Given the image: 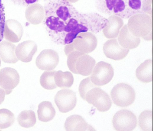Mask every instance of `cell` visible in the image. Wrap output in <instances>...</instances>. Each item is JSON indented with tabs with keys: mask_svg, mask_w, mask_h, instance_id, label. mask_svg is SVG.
I'll list each match as a JSON object with an SVG mask.
<instances>
[{
	"mask_svg": "<svg viewBox=\"0 0 155 131\" xmlns=\"http://www.w3.org/2000/svg\"><path fill=\"white\" fill-rule=\"evenodd\" d=\"M18 121L19 125L25 128H31L36 122L35 113L32 110H24L18 116Z\"/></svg>",
	"mask_w": 155,
	"mask_h": 131,
	"instance_id": "obj_24",
	"label": "cell"
},
{
	"mask_svg": "<svg viewBox=\"0 0 155 131\" xmlns=\"http://www.w3.org/2000/svg\"><path fill=\"white\" fill-rule=\"evenodd\" d=\"M127 25L130 32L136 37L152 40L153 23L152 18L148 14L140 13L132 16L129 18Z\"/></svg>",
	"mask_w": 155,
	"mask_h": 131,
	"instance_id": "obj_4",
	"label": "cell"
},
{
	"mask_svg": "<svg viewBox=\"0 0 155 131\" xmlns=\"http://www.w3.org/2000/svg\"><path fill=\"white\" fill-rule=\"evenodd\" d=\"M54 79L58 87L62 88H71L74 81L73 75L71 72H63L61 70L56 72Z\"/></svg>",
	"mask_w": 155,
	"mask_h": 131,
	"instance_id": "obj_23",
	"label": "cell"
},
{
	"mask_svg": "<svg viewBox=\"0 0 155 131\" xmlns=\"http://www.w3.org/2000/svg\"><path fill=\"white\" fill-rule=\"evenodd\" d=\"M14 114L6 109H0V129L10 127L15 122Z\"/></svg>",
	"mask_w": 155,
	"mask_h": 131,
	"instance_id": "obj_27",
	"label": "cell"
},
{
	"mask_svg": "<svg viewBox=\"0 0 155 131\" xmlns=\"http://www.w3.org/2000/svg\"><path fill=\"white\" fill-rule=\"evenodd\" d=\"M82 22L88 29V31L96 34L107 25L108 19L95 13H82Z\"/></svg>",
	"mask_w": 155,
	"mask_h": 131,
	"instance_id": "obj_14",
	"label": "cell"
},
{
	"mask_svg": "<svg viewBox=\"0 0 155 131\" xmlns=\"http://www.w3.org/2000/svg\"><path fill=\"white\" fill-rule=\"evenodd\" d=\"M37 50L38 46L35 43L28 40L21 43L16 47L15 54L19 60L28 63L31 61Z\"/></svg>",
	"mask_w": 155,
	"mask_h": 131,
	"instance_id": "obj_16",
	"label": "cell"
},
{
	"mask_svg": "<svg viewBox=\"0 0 155 131\" xmlns=\"http://www.w3.org/2000/svg\"><path fill=\"white\" fill-rule=\"evenodd\" d=\"M112 123L116 131H131L136 128L137 119L133 113L127 110L123 109L115 114Z\"/></svg>",
	"mask_w": 155,
	"mask_h": 131,
	"instance_id": "obj_8",
	"label": "cell"
},
{
	"mask_svg": "<svg viewBox=\"0 0 155 131\" xmlns=\"http://www.w3.org/2000/svg\"><path fill=\"white\" fill-rule=\"evenodd\" d=\"M19 81V73L14 69L5 67L0 70V88L4 91L6 95L10 94Z\"/></svg>",
	"mask_w": 155,
	"mask_h": 131,
	"instance_id": "obj_11",
	"label": "cell"
},
{
	"mask_svg": "<svg viewBox=\"0 0 155 131\" xmlns=\"http://www.w3.org/2000/svg\"><path fill=\"white\" fill-rule=\"evenodd\" d=\"M117 37L118 42L120 46L128 50L136 48L141 42L140 37H136L130 32L127 24L122 27Z\"/></svg>",
	"mask_w": 155,
	"mask_h": 131,
	"instance_id": "obj_17",
	"label": "cell"
},
{
	"mask_svg": "<svg viewBox=\"0 0 155 131\" xmlns=\"http://www.w3.org/2000/svg\"><path fill=\"white\" fill-rule=\"evenodd\" d=\"M56 113L54 108L50 101H43L39 105L38 114L39 121L44 122L51 121L55 117Z\"/></svg>",
	"mask_w": 155,
	"mask_h": 131,
	"instance_id": "obj_22",
	"label": "cell"
},
{
	"mask_svg": "<svg viewBox=\"0 0 155 131\" xmlns=\"http://www.w3.org/2000/svg\"><path fill=\"white\" fill-rule=\"evenodd\" d=\"M67 56V65L72 73L84 76L91 74L96 64L93 57L76 50L70 53Z\"/></svg>",
	"mask_w": 155,
	"mask_h": 131,
	"instance_id": "obj_3",
	"label": "cell"
},
{
	"mask_svg": "<svg viewBox=\"0 0 155 131\" xmlns=\"http://www.w3.org/2000/svg\"><path fill=\"white\" fill-rule=\"evenodd\" d=\"M56 72V71H45L42 74L40 78V83L44 89L52 90L58 87L55 82Z\"/></svg>",
	"mask_w": 155,
	"mask_h": 131,
	"instance_id": "obj_26",
	"label": "cell"
},
{
	"mask_svg": "<svg viewBox=\"0 0 155 131\" xmlns=\"http://www.w3.org/2000/svg\"><path fill=\"white\" fill-rule=\"evenodd\" d=\"M66 131H85L95 130L91 126L86 122L82 116L74 115L66 119L64 124Z\"/></svg>",
	"mask_w": 155,
	"mask_h": 131,
	"instance_id": "obj_19",
	"label": "cell"
},
{
	"mask_svg": "<svg viewBox=\"0 0 155 131\" xmlns=\"http://www.w3.org/2000/svg\"><path fill=\"white\" fill-rule=\"evenodd\" d=\"M54 101L59 111L66 113L73 110L77 103L76 93L68 89L59 91L54 97Z\"/></svg>",
	"mask_w": 155,
	"mask_h": 131,
	"instance_id": "obj_10",
	"label": "cell"
},
{
	"mask_svg": "<svg viewBox=\"0 0 155 131\" xmlns=\"http://www.w3.org/2000/svg\"><path fill=\"white\" fill-rule=\"evenodd\" d=\"M137 78L144 83L151 82L153 80V62L152 60L145 61L136 70Z\"/></svg>",
	"mask_w": 155,
	"mask_h": 131,
	"instance_id": "obj_21",
	"label": "cell"
},
{
	"mask_svg": "<svg viewBox=\"0 0 155 131\" xmlns=\"http://www.w3.org/2000/svg\"><path fill=\"white\" fill-rule=\"evenodd\" d=\"M58 53L54 50L48 49L43 50L36 58V65L39 69L44 71H52L58 64Z\"/></svg>",
	"mask_w": 155,
	"mask_h": 131,
	"instance_id": "obj_12",
	"label": "cell"
},
{
	"mask_svg": "<svg viewBox=\"0 0 155 131\" xmlns=\"http://www.w3.org/2000/svg\"><path fill=\"white\" fill-rule=\"evenodd\" d=\"M147 0H96L99 11L125 19L147 11Z\"/></svg>",
	"mask_w": 155,
	"mask_h": 131,
	"instance_id": "obj_2",
	"label": "cell"
},
{
	"mask_svg": "<svg viewBox=\"0 0 155 131\" xmlns=\"http://www.w3.org/2000/svg\"><path fill=\"white\" fill-rule=\"evenodd\" d=\"M5 23V17L3 5L0 0V42L2 41L4 38V31Z\"/></svg>",
	"mask_w": 155,
	"mask_h": 131,
	"instance_id": "obj_28",
	"label": "cell"
},
{
	"mask_svg": "<svg viewBox=\"0 0 155 131\" xmlns=\"http://www.w3.org/2000/svg\"><path fill=\"white\" fill-rule=\"evenodd\" d=\"M98 41L96 37L90 32L81 33L71 43L73 51L76 50L88 54L94 51L96 48Z\"/></svg>",
	"mask_w": 155,
	"mask_h": 131,
	"instance_id": "obj_9",
	"label": "cell"
},
{
	"mask_svg": "<svg viewBox=\"0 0 155 131\" xmlns=\"http://www.w3.org/2000/svg\"><path fill=\"white\" fill-rule=\"evenodd\" d=\"M23 29L21 23L15 20L9 19L5 23L4 37L7 41L16 43L23 36Z\"/></svg>",
	"mask_w": 155,
	"mask_h": 131,
	"instance_id": "obj_15",
	"label": "cell"
},
{
	"mask_svg": "<svg viewBox=\"0 0 155 131\" xmlns=\"http://www.w3.org/2000/svg\"><path fill=\"white\" fill-rule=\"evenodd\" d=\"M124 24V21L121 18L115 15L110 16L108 19L107 25L103 29L104 36L108 39L117 37Z\"/></svg>",
	"mask_w": 155,
	"mask_h": 131,
	"instance_id": "obj_18",
	"label": "cell"
},
{
	"mask_svg": "<svg viewBox=\"0 0 155 131\" xmlns=\"http://www.w3.org/2000/svg\"><path fill=\"white\" fill-rule=\"evenodd\" d=\"M113 102L116 106L127 107L132 104L136 98V93L128 84L120 83L117 84L110 92Z\"/></svg>",
	"mask_w": 155,
	"mask_h": 131,
	"instance_id": "obj_5",
	"label": "cell"
},
{
	"mask_svg": "<svg viewBox=\"0 0 155 131\" xmlns=\"http://www.w3.org/2000/svg\"><path fill=\"white\" fill-rule=\"evenodd\" d=\"M94 66L90 77L92 83L97 86H101L110 82L114 74L112 66L109 63L101 61Z\"/></svg>",
	"mask_w": 155,
	"mask_h": 131,
	"instance_id": "obj_7",
	"label": "cell"
},
{
	"mask_svg": "<svg viewBox=\"0 0 155 131\" xmlns=\"http://www.w3.org/2000/svg\"><path fill=\"white\" fill-rule=\"evenodd\" d=\"M5 95L4 91L0 88V105L4 101Z\"/></svg>",
	"mask_w": 155,
	"mask_h": 131,
	"instance_id": "obj_29",
	"label": "cell"
},
{
	"mask_svg": "<svg viewBox=\"0 0 155 131\" xmlns=\"http://www.w3.org/2000/svg\"><path fill=\"white\" fill-rule=\"evenodd\" d=\"M15 45L13 43L4 41L0 42V58L7 63H16L19 60L15 54Z\"/></svg>",
	"mask_w": 155,
	"mask_h": 131,
	"instance_id": "obj_20",
	"label": "cell"
},
{
	"mask_svg": "<svg viewBox=\"0 0 155 131\" xmlns=\"http://www.w3.org/2000/svg\"><path fill=\"white\" fill-rule=\"evenodd\" d=\"M97 86L87 91L83 100L93 105L100 112H105L111 107V100L107 93Z\"/></svg>",
	"mask_w": 155,
	"mask_h": 131,
	"instance_id": "obj_6",
	"label": "cell"
},
{
	"mask_svg": "<svg viewBox=\"0 0 155 131\" xmlns=\"http://www.w3.org/2000/svg\"><path fill=\"white\" fill-rule=\"evenodd\" d=\"M44 8V27L55 43L71 44L80 33L88 31L82 23V13L68 0H48Z\"/></svg>",
	"mask_w": 155,
	"mask_h": 131,
	"instance_id": "obj_1",
	"label": "cell"
},
{
	"mask_svg": "<svg viewBox=\"0 0 155 131\" xmlns=\"http://www.w3.org/2000/svg\"><path fill=\"white\" fill-rule=\"evenodd\" d=\"M1 58H0V67H1Z\"/></svg>",
	"mask_w": 155,
	"mask_h": 131,
	"instance_id": "obj_30",
	"label": "cell"
},
{
	"mask_svg": "<svg viewBox=\"0 0 155 131\" xmlns=\"http://www.w3.org/2000/svg\"><path fill=\"white\" fill-rule=\"evenodd\" d=\"M103 50L106 57L115 61L124 59L130 51V50L120 46L117 40L115 38L106 41L103 45Z\"/></svg>",
	"mask_w": 155,
	"mask_h": 131,
	"instance_id": "obj_13",
	"label": "cell"
},
{
	"mask_svg": "<svg viewBox=\"0 0 155 131\" xmlns=\"http://www.w3.org/2000/svg\"><path fill=\"white\" fill-rule=\"evenodd\" d=\"M139 124L141 130L153 131V112L146 110L141 112L139 117Z\"/></svg>",
	"mask_w": 155,
	"mask_h": 131,
	"instance_id": "obj_25",
	"label": "cell"
}]
</instances>
